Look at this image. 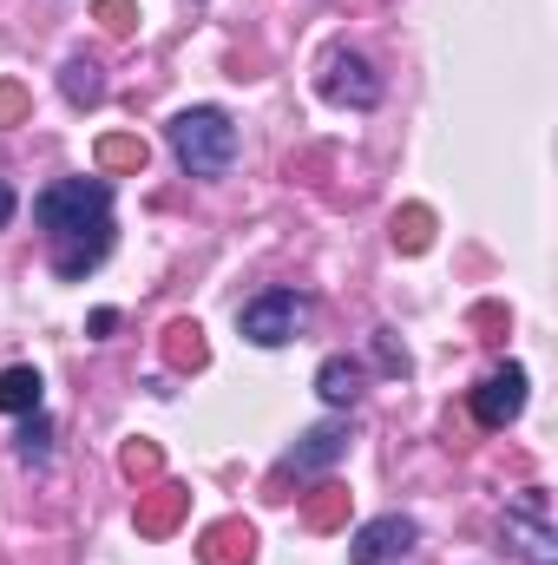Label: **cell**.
<instances>
[{
  "instance_id": "obj_1",
  "label": "cell",
  "mask_w": 558,
  "mask_h": 565,
  "mask_svg": "<svg viewBox=\"0 0 558 565\" xmlns=\"http://www.w3.org/2000/svg\"><path fill=\"white\" fill-rule=\"evenodd\" d=\"M33 217L53 244V277L79 282L112 250V184L106 178H60L33 198Z\"/></svg>"
},
{
  "instance_id": "obj_2",
  "label": "cell",
  "mask_w": 558,
  "mask_h": 565,
  "mask_svg": "<svg viewBox=\"0 0 558 565\" xmlns=\"http://www.w3.org/2000/svg\"><path fill=\"white\" fill-rule=\"evenodd\" d=\"M164 139H171V158L191 171V178H224L230 164H237V119L224 113V106H184L171 126H164Z\"/></svg>"
},
{
  "instance_id": "obj_3",
  "label": "cell",
  "mask_w": 558,
  "mask_h": 565,
  "mask_svg": "<svg viewBox=\"0 0 558 565\" xmlns=\"http://www.w3.org/2000/svg\"><path fill=\"white\" fill-rule=\"evenodd\" d=\"M500 533H506V546L519 553L526 565H558V533H552V493L546 487H526L513 507H506V520H500Z\"/></svg>"
},
{
  "instance_id": "obj_4",
  "label": "cell",
  "mask_w": 558,
  "mask_h": 565,
  "mask_svg": "<svg viewBox=\"0 0 558 565\" xmlns=\"http://www.w3.org/2000/svg\"><path fill=\"white\" fill-rule=\"evenodd\" d=\"M302 322H309V296H302V289H264V296H250V302L237 309V329H244V342H257V349L296 342Z\"/></svg>"
},
{
  "instance_id": "obj_5",
  "label": "cell",
  "mask_w": 558,
  "mask_h": 565,
  "mask_svg": "<svg viewBox=\"0 0 558 565\" xmlns=\"http://www.w3.org/2000/svg\"><path fill=\"white\" fill-rule=\"evenodd\" d=\"M315 93H322L329 106H348V113H375V106H382V73H375L362 53L335 46V53H322V66H315Z\"/></svg>"
},
{
  "instance_id": "obj_6",
  "label": "cell",
  "mask_w": 558,
  "mask_h": 565,
  "mask_svg": "<svg viewBox=\"0 0 558 565\" xmlns=\"http://www.w3.org/2000/svg\"><path fill=\"white\" fill-rule=\"evenodd\" d=\"M342 454H348V422H315L309 434H302V440H296V447H289V454H282L277 480H270V487H277L270 500H282V487H289V480H309V473L335 467Z\"/></svg>"
},
{
  "instance_id": "obj_7",
  "label": "cell",
  "mask_w": 558,
  "mask_h": 565,
  "mask_svg": "<svg viewBox=\"0 0 558 565\" xmlns=\"http://www.w3.org/2000/svg\"><path fill=\"white\" fill-rule=\"evenodd\" d=\"M415 546H420L415 520H408V513H382V520L355 526V540H348V565H401Z\"/></svg>"
},
{
  "instance_id": "obj_8",
  "label": "cell",
  "mask_w": 558,
  "mask_h": 565,
  "mask_svg": "<svg viewBox=\"0 0 558 565\" xmlns=\"http://www.w3.org/2000/svg\"><path fill=\"white\" fill-rule=\"evenodd\" d=\"M519 415H526V369L506 362V369H493V375L473 388V422L480 427H513Z\"/></svg>"
},
{
  "instance_id": "obj_9",
  "label": "cell",
  "mask_w": 558,
  "mask_h": 565,
  "mask_svg": "<svg viewBox=\"0 0 558 565\" xmlns=\"http://www.w3.org/2000/svg\"><path fill=\"white\" fill-rule=\"evenodd\" d=\"M191 513V487H178V480H158L151 493H139V533L144 540H164V533H178V520Z\"/></svg>"
},
{
  "instance_id": "obj_10",
  "label": "cell",
  "mask_w": 558,
  "mask_h": 565,
  "mask_svg": "<svg viewBox=\"0 0 558 565\" xmlns=\"http://www.w3.org/2000/svg\"><path fill=\"white\" fill-rule=\"evenodd\" d=\"M197 559L204 565H250L257 559V533H250V520H217V526H204Z\"/></svg>"
},
{
  "instance_id": "obj_11",
  "label": "cell",
  "mask_w": 558,
  "mask_h": 565,
  "mask_svg": "<svg viewBox=\"0 0 558 565\" xmlns=\"http://www.w3.org/2000/svg\"><path fill=\"white\" fill-rule=\"evenodd\" d=\"M362 382H368V369H362L355 355H329V362L315 369V395H322L329 408H355Z\"/></svg>"
},
{
  "instance_id": "obj_12",
  "label": "cell",
  "mask_w": 558,
  "mask_h": 565,
  "mask_svg": "<svg viewBox=\"0 0 558 565\" xmlns=\"http://www.w3.org/2000/svg\"><path fill=\"white\" fill-rule=\"evenodd\" d=\"M40 402H46V382H40V369H26V362L0 369V415H33Z\"/></svg>"
},
{
  "instance_id": "obj_13",
  "label": "cell",
  "mask_w": 558,
  "mask_h": 565,
  "mask_svg": "<svg viewBox=\"0 0 558 565\" xmlns=\"http://www.w3.org/2000/svg\"><path fill=\"white\" fill-rule=\"evenodd\" d=\"M302 526H309V533H342V526H348V487L322 480V487L309 493V507H302Z\"/></svg>"
},
{
  "instance_id": "obj_14",
  "label": "cell",
  "mask_w": 558,
  "mask_h": 565,
  "mask_svg": "<svg viewBox=\"0 0 558 565\" xmlns=\"http://www.w3.org/2000/svg\"><path fill=\"white\" fill-rule=\"evenodd\" d=\"M164 362H171V369H204V362H211V349H204V329H197L191 316H178V322L164 329Z\"/></svg>"
},
{
  "instance_id": "obj_15",
  "label": "cell",
  "mask_w": 558,
  "mask_h": 565,
  "mask_svg": "<svg viewBox=\"0 0 558 565\" xmlns=\"http://www.w3.org/2000/svg\"><path fill=\"white\" fill-rule=\"evenodd\" d=\"M60 86H66L73 106H99V99H106V66H99V60H66V66H60Z\"/></svg>"
},
{
  "instance_id": "obj_16",
  "label": "cell",
  "mask_w": 558,
  "mask_h": 565,
  "mask_svg": "<svg viewBox=\"0 0 558 565\" xmlns=\"http://www.w3.org/2000/svg\"><path fill=\"white\" fill-rule=\"evenodd\" d=\"M427 244H433V211H427V204H408V211H395V250L420 257Z\"/></svg>"
},
{
  "instance_id": "obj_17",
  "label": "cell",
  "mask_w": 558,
  "mask_h": 565,
  "mask_svg": "<svg viewBox=\"0 0 558 565\" xmlns=\"http://www.w3.org/2000/svg\"><path fill=\"white\" fill-rule=\"evenodd\" d=\"M13 454L26 460V467H46V454H53V422L33 408V415H20V440H13Z\"/></svg>"
},
{
  "instance_id": "obj_18",
  "label": "cell",
  "mask_w": 558,
  "mask_h": 565,
  "mask_svg": "<svg viewBox=\"0 0 558 565\" xmlns=\"http://www.w3.org/2000/svg\"><path fill=\"white\" fill-rule=\"evenodd\" d=\"M144 139H132V132H112V139H99V171H144Z\"/></svg>"
},
{
  "instance_id": "obj_19",
  "label": "cell",
  "mask_w": 558,
  "mask_h": 565,
  "mask_svg": "<svg viewBox=\"0 0 558 565\" xmlns=\"http://www.w3.org/2000/svg\"><path fill=\"white\" fill-rule=\"evenodd\" d=\"M119 467H126V480H158V473H164V454H158L151 440H132V447L119 454Z\"/></svg>"
},
{
  "instance_id": "obj_20",
  "label": "cell",
  "mask_w": 558,
  "mask_h": 565,
  "mask_svg": "<svg viewBox=\"0 0 558 565\" xmlns=\"http://www.w3.org/2000/svg\"><path fill=\"white\" fill-rule=\"evenodd\" d=\"M93 13H99V26H106V33H119V40H126V33H139V7H132V0H99Z\"/></svg>"
},
{
  "instance_id": "obj_21",
  "label": "cell",
  "mask_w": 558,
  "mask_h": 565,
  "mask_svg": "<svg viewBox=\"0 0 558 565\" xmlns=\"http://www.w3.org/2000/svg\"><path fill=\"white\" fill-rule=\"evenodd\" d=\"M375 362H382V375H408V349L395 342V329H375Z\"/></svg>"
},
{
  "instance_id": "obj_22",
  "label": "cell",
  "mask_w": 558,
  "mask_h": 565,
  "mask_svg": "<svg viewBox=\"0 0 558 565\" xmlns=\"http://www.w3.org/2000/svg\"><path fill=\"white\" fill-rule=\"evenodd\" d=\"M26 106H33V99H26V86H20V79H0V126H20V119H26Z\"/></svg>"
},
{
  "instance_id": "obj_23",
  "label": "cell",
  "mask_w": 558,
  "mask_h": 565,
  "mask_svg": "<svg viewBox=\"0 0 558 565\" xmlns=\"http://www.w3.org/2000/svg\"><path fill=\"white\" fill-rule=\"evenodd\" d=\"M13 211H20V198H13V184H7V178H0V231H7V224H13Z\"/></svg>"
},
{
  "instance_id": "obj_24",
  "label": "cell",
  "mask_w": 558,
  "mask_h": 565,
  "mask_svg": "<svg viewBox=\"0 0 558 565\" xmlns=\"http://www.w3.org/2000/svg\"><path fill=\"white\" fill-rule=\"evenodd\" d=\"M119 329V309H93V335H112Z\"/></svg>"
}]
</instances>
